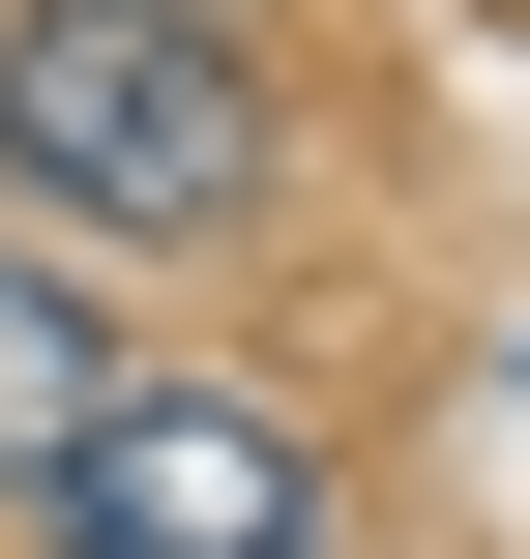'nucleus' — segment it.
Instances as JSON below:
<instances>
[{"label":"nucleus","instance_id":"f257e3e1","mask_svg":"<svg viewBox=\"0 0 530 559\" xmlns=\"http://www.w3.org/2000/svg\"><path fill=\"white\" fill-rule=\"evenodd\" d=\"M0 177L89 236H236L266 206V59L207 0H0Z\"/></svg>","mask_w":530,"mask_h":559},{"label":"nucleus","instance_id":"f03ea898","mask_svg":"<svg viewBox=\"0 0 530 559\" xmlns=\"http://www.w3.org/2000/svg\"><path fill=\"white\" fill-rule=\"evenodd\" d=\"M59 559H325V472H295V413H236V383H118L89 472H59Z\"/></svg>","mask_w":530,"mask_h":559},{"label":"nucleus","instance_id":"7ed1b4c3","mask_svg":"<svg viewBox=\"0 0 530 559\" xmlns=\"http://www.w3.org/2000/svg\"><path fill=\"white\" fill-rule=\"evenodd\" d=\"M89 413H118V324H89L59 265H0V501H59V472H89Z\"/></svg>","mask_w":530,"mask_h":559}]
</instances>
